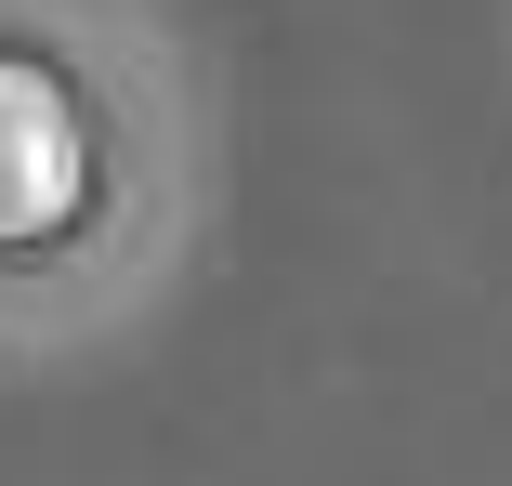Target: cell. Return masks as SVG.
<instances>
[{"label": "cell", "instance_id": "obj_1", "mask_svg": "<svg viewBox=\"0 0 512 486\" xmlns=\"http://www.w3.org/2000/svg\"><path fill=\"white\" fill-rule=\"evenodd\" d=\"M79 211V119L40 66H0V237H40Z\"/></svg>", "mask_w": 512, "mask_h": 486}]
</instances>
